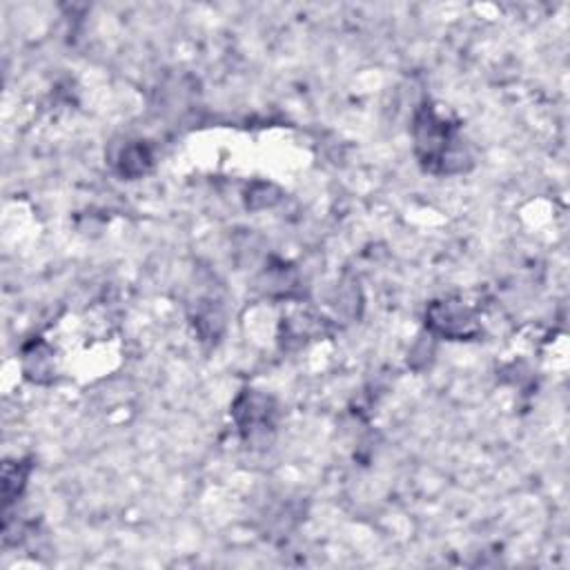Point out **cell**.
<instances>
[{"label":"cell","instance_id":"cell-1","mask_svg":"<svg viewBox=\"0 0 570 570\" xmlns=\"http://www.w3.org/2000/svg\"><path fill=\"white\" fill-rule=\"evenodd\" d=\"M455 143H459L453 134V130L448 128V124L439 120L432 112H426L419 120H417V147H426V152H422V160L424 163H435L437 158H445L451 160L453 158V150Z\"/></svg>","mask_w":570,"mask_h":570}]
</instances>
